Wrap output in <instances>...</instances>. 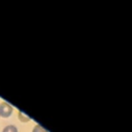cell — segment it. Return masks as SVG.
<instances>
[{
  "instance_id": "cell-1",
  "label": "cell",
  "mask_w": 132,
  "mask_h": 132,
  "mask_svg": "<svg viewBox=\"0 0 132 132\" xmlns=\"http://www.w3.org/2000/svg\"><path fill=\"white\" fill-rule=\"evenodd\" d=\"M12 111H13V107L8 102L3 101L0 103V117L1 118H4V119L9 118L12 114Z\"/></svg>"
},
{
  "instance_id": "cell-2",
  "label": "cell",
  "mask_w": 132,
  "mask_h": 132,
  "mask_svg": "<svg viewBox=\"0 0 132 132\" xmlns=\"http://www.w3.org/2000/svg\"><path fill=\"white\" fill-rule=\"evenodd\" d=\"M18 118H19V120L21 121V122H23V123H26V122H29L31 119L26 114V113H24V112H22V111H18Z\"/></svg>"
},
{
  "instance_id": "cell-3",
  "label": "cell",
  "mask_w": 132,
  "mask_h": 132,
  "mask_svg": "<svg viewBox=\"0 0 132 132\" xmlns=\"http://www.w3.org/2000/svg\"><path fill=\"white\" fill-rule=\"evenodd\" d=\"M2 132H19V131H18V128L14 125H7L3 128Z\"/></svg>"
},
{
  "instance_id": "cell-4",
  "label": "cell",
  "mask_w": 132,
  "mask_h": 132,
  "mask_svg": "<svg viewBox=\"0 0 132 132\" xmlns=\"http://www.w3.org/2000/svg\"><path fill=\"white\" fill-rule=\"evenodd\" d=\"M32 132H48V131L46 129H44L42 126H40V125H35L33 130H32Z\"/></svg>"
}]
</instances>
